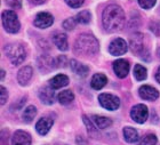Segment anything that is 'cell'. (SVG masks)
Wrapping results in <instances>:
<instances>
[{
  "label": "cell",
  "mask_w": 160,
  "mask_h": 145,
  "mask_svg": "<svg viewBox=\"0 0 160 145\" xmlns=\"http://www.w3.org/2000/svg\"><path fill=\"white\" fill-rule=\"evenodd\" d=\"M126 17L123 9L118 5H109L102 14V23L104 29L109 32H116L122 29Z\"/></svg>",
  "instance_id": "1"
},
{
  "label": "cell",
  "mask_w": 160,
  "mask_h": 145,
  "mask_svg": "<svg viewBox=\"0 0 160 145\" xmlns=\"http://www.w3.org/2000/svg\"><path fill=\"white\" fill-rule=\"evenodd\" d=\"M98 41L92 34H81L77 38L74 42L73 50L77 55L92 56L98 52Z\"/></svg>",
  "instance_id": "2"
},
{
  "label": "cell",
  "mask_w": 160,
  "mask_h": 145,
  "mask_svg": "<svg viewBox=\"0 0 160 145\" xmlns=\"http://www.w3.org/2000/svg\"><path fill=\"white\" fill-rule=\"evenodd\" d=\"M5 52H6L7 57L10 59V62L14 65H20L24 62V59L27 57V52L23 45L18 42L8 43L5 47Z\"/></svg>",
  "instance_id": "3"
},
{
  "label": "cell",
  "mask_w": 160,
  "mask_h": 145,
  "mask_svg": "<svg viewBox=\"0 0 160 145\" xmlns=\"http://www.w3.org/2000/svg\"><path fill=\"white\" fill-rule=\"evenodd\" d=\"M2 25L8 33H16L20 31L21 24L17 18V15L13 10H5L1 15Z\"/></svg>",
  "instance_id": "4"
},
{
  "label": "cell",
  "mask_w": 160,
  "mask_h": 145,
  "mask_svg": "<svg viewBox=\"0 0 160 145\" xmlns=\"http://www.w3.org/2000/svg\"><path fill=\"white\" fill-rule=\"evenodd\" d=\"M98 102L104 109L114 111V110L119 109L120 106V99L117 96L112 95V94H101L98 95Z\"/></svg>",
  "instance_id": "5"
},
{
  "label": "cell",
  "mask_w": 160,
  "mask_h": 145,
  "mask_svg": "<svg viewBox=\"0 0 160 145\" xmlns=\"http://www.w3.org/2000/svg\"><path fill=\"white\" fill-rule=\"evenodd\" d=\"M148 116H149V111L144 104H137L130 110V117L137 123H144L147 121Z\"/></svg>",
  "instance_id": "6"
},
{
  "label": "cell",
  "mask_w": 160,
  "mask_h": 145,
  "mask_svg": "<svg viewBox=\"0 0 160 145\" xmlns=\"http://www.w3.org/2000/svg\"><path fill=\"white\" fill-rule=\"evenodd\" d=\"M38 69L40 70V72L42 73H49L50 71H53L55 69V64H57L55 62V59L49 55H41L39 58L37 59Z\"/></svg>",
  "instance_id": "7"
},
{
  "label": "cell",
  "mask_w": 160,
  "mask_h": 145,
  "mask_svg": "<svg viewBox=\"0 0 160 145\" xmlns=\"http://www.w3.org/2000/svg\"><path fill=\"white\" fill-rule=\"evenodd\" d=\"M127 43L126 41L121 38H117L111 41L110 46H109V53L113 56H120L127 52Z\"/></svg>",
  "instance_id": "8"
},
{
  "label": "cell",
  "mask_w": 160,
  "mask_h": 145,
  "mask_svg": "<svg viewBox=\"0 0 160 145\" xmlns=\"http://www.w3.org/2000/svg\"><path fill=\"white\" fill-rule=\"evenodd\" d=\"M130 49L134 54H136L140 57L147 50L144 48V37L142 34L136 33L130 38Z\"/></svg>",
  "instance_id": "9"
},
{
  "label": "cell",
  "mask_w": 160,
  "mask_h": 145,
  "mask_svg": "<svg viewBox=\"0 0 160 145\" xmlns=\"http://www.w3.org/2000/svg\"><path fill=\"white\" fill-rule=\"evenodd\" d=\"M54 23V17L53 15H50L49 13H39L37 14V16L34 17L33 24L39 29H47L49 28L52 24Z\"/></svg>",
  "instance_id": "10"
},
{
  "label": "cell",
  "mask_w": 160,
  "mask_h": 145,
  "mask_svg": "<svg viewBox=\"0 0 160 145\" xmlns=\"http://www.w3.org/2000/svg\"><path fill=\"white\" fill-rule=\"evenodd\" d=\"M113 71L120 79L126 78L129 72V62L126 59H117L116 62H113Z\"/></svg>",
  "instance_id": "11"
},
{
  "label": "cell",
  "mask_w": 160,
  "mask_h": 145,
  "mask_svg": "<svg viewBox=\"0 0 160 145\" xmlns=\"http://www.w3.org/2000/svg\"><path fill=\"white\" fill-rule=\"evenodd\" d=\"M12 145H31V136L23 130H16L12 137Z\"/></svg>",
  "instance_id": "12"
},
{
  "label": "cell",
  "mask_w": 160,
  "mask_h": 145,
  "mask_svg": "<svg viewBox=\"0 0 160 145\" xmlns=\"http://www.w3.org/2000/svg\"><path fill=\"white\" fill-rule=\"evenodd\" d=\"M39 98L40 101L46 104V105H52L55 101V92L52 87H42L39 90Z\"/></svg>",
  "instance_id": "13"
},
{
  "label": "cell",
  "mask_w": 160,
  "mask_h": 145,
  "mask_svg": "<svg viewBox=\"0 0 160 145\" xmlns=\"http://www.w3.org/2000/svg\"><path fill=\"white\" fill-rule=\"evenodd\" d=\"M138 94H140L141 98L147 99V101H156L159 97V92L157 89L151 86H142L138 89Z\"/></svg>",
  "instance_id": "14"
},
{
  "label": "cell",
  "mask_w": 160,
  "mask_h": 145,
  "mask_svg": "<svg viewBox=\"0 0 160 145\" xmlns=\"http://www.w3.org/2000/svg\"><path fill=\"white\" fill-rule=\"evenodd\" d=\"M54 120L52 118H48V117H45V118L39 119V121L37 122L36 125V129L37 132H39L40 135H46L47 132H49L50 128L53 127Z\"/></svg>",
  "instance_id": "15"
},
{
  "label": "cell",
  "mask_w": 160,
  "mask_h": 145,
  "mask_svg": "<svg viewBox=\"0 0 160 145\" xmlns=\"http://www.w3.org/2000/svg\"><path fill=\"white\" fill-rule=\"evenodd\" d=\"M32 74H33V70L31 66H23L17 73V81L20 82V85L25 86L32 78Z\"/></svg>",
  "instance_id": "16"
},
{
  "label": "cell",
  "mask_w": 160,
  "mask_h": 145,
  "mask_svg": "<svg viewBox=\"0 0 160 145\" xmlns=\"http://www.w3.org/2000/svg\"><path fill=\"white\" fill-rule=\"evenodd\" d=\"M70 65L71 70L79 77H86L88 74V72H89V68L86 66L85 64H82V63L78 62L77 59H71Z\"/></svg>",
  "instance_id": "17"
},
{
  "label": "cell",
  "mask_w": 160,
  "mask_h": 145,
  "mask_svg": "<svg viewBox=\"0 0 160 145\" xmlns=\"http://www.w3.org/2000/svg\"><path fill=\"white\" fill-rule=\"evenodd\" d=\"M49 85L53 89H60L69 85V78L65 74H57L53 79H50Z\"/></svg>",
  "instance_id": "18"
},
{
  "label": "cell",
  "mask_w": 160,
  "mask_h": 145,
  "mask_svg": "<svg viewBox=\"0 0 160 145\" xmlns=\"http://www.w3.org/2000/svg\"><path fill=\"white\" fill-rule=\"evenodd\" d=\"M54 43L55 46L58 48L62 52H65V50L69 49V43H68V37L67 34L64 33H56L53 38Z\"/></svg>",
  "instance_id": "19"
},
{
  "label": "cell",
  "mask_w": 160,
  "mask_h": 145,
  "mask_svg": "<svg viewBox=\"0 0 160 145\" xmlns=\"http://www.w3.org/2000/svg\"><path fill=\"white\" fill-rule=\"evenodd\" d=\"M108 82V78L102 73H96L94 74L93 78H92V81H90V86L93 87L95 90H100V89L103 88Z\"/></svg>",
  "instance_id": "20"
},
{
  "label": "cell",
  "mask_w": 160,
  "mask_h": 145,
  "mask_svg": "<svg viewBox=\"0 0 160 145\" xmlns=\"http://www.w3.org/2000/svg\"><path fill=\"white\" fill-rule=\"evenodd\" d=\"M123 137L127 143H135L138 141V132L133 127H125L123 128Z\"/></svg>",
  "instance_id": "21"
},
{
  "label": "cell",
  "mask_w": 160,
  "mask_h": 145,
  "mask_svg": "<svg viewBox=\"0 0 160 145\" xmlns=\"http://www.w3.org/2000/svg\"><path fill=\"white\" fill-rule=\"evenodd\" d=\"M93 122L95 123L98 129H105L109 128L111 125H112V120L110 118H107V117H102V116H93Z\"/></svg>",
  "instance_id": "22"
},
{
  "label": "cell",
  "mask_w": 160,
  "mask_h": 145,
  "mask_svg": "<svg viewBox=\"0 0 160 145\" xmlns=\"http://www.w3.org/2000/svg\"><path fill=\"white\" fill-rule=\"evenodd\" d=\"M57 98H58V102L62 105H68V104H70L74 99V95L71 90H63V92H61L58 94Z\"/></svg>",
  "instance_id": "23"
},
{
  "label": "cell",
  "mask_w": 160,
  "mask_h": 145,
  "mask_svg": "<svg viewBox=\"0 0 160 145\" xmlns=\"http://www.w3.org/2000/svg\"><path fill=\"white\" fill-rule=\"evenodd\" d=\"M36 116H37V109H36V106L30 105L23 111V116L22 117H23V120L25 122H31Z\"/></svg>",
  "instance_id": "24"
},
{
  "label": "cell",
  "mask_w": 160,
  "mask_h": 145,
  "mask_svg": "<svg viewBox=\"0 0 160 145\" xmlns=\"http://www.w3.org/2000/svg\"><path fill=\"white\" fill-rule=\"evenodd\" d=\"M147 69L142 66L141 64H136L134 68V77L137 81H142V80L147 79Z\"/></svg>",
  "instance_id": "25"
},
{
  "label": "cell",
  "mask_w": 160,
  "mask_h": 145,
  "mask_svg": "<svg viewBox=\"0 0 160 145\" xmlns=\"http://www.w3.org/2000/svg\"><path fill=\"white\" fill-rule=\"evenodd\" d=\"M90 13L88 10H82V12H80L76 15V21H77V23H80V24H87L90 22Z\"/></svg>",
  "instance_id": "26"
},
{
  "label": "cell",
  "mask_w": 160,
  "mask_h": 145,
  "mask_svg": "<svg viewBox=\"0 0 160 145\" xmlns=\"http://www.w3.org/2000/svg\"><path fill=\"white\" fill-rule=\"evenodd\" d=\"M158 142L157 136L153 134H148L141 139V142L138 143V145H156Z\"/></svg>",
  "instance_id": "27"
},
{
  "label": "cell",
  "mask_w": 160,
  "mask_h": 145,
  "mask_svg": "<svg viewBox=\"0 0 160 145\" xmlns=\"http://www.w3.org/2000/svg\"><path fill=\"white\" fill-rule=\"evenodd\" d=\"M82 119H83V122H85V125L87 126V129H88V132H92V134H94V132H97V129H96L97 127L95 126V123H94L93 121H90L89 119L87 118L86 116H83Z\"/></svg>",
  "instance_id": "28"
},
{
  "label": "cell",
  "mask_w": 160,
  "mask_h": 145,
  "mask_svg": "<svg viewBox=\"0 0 160 145\" xmlns=\"http://www.w3.org/2000/svg\"><path fill=\"white\" fill-rule=\"evenodd\" d=\"M156 1L157 0H138V3L144 9H150L156 5Z\"/></svg>",
  "instance_id": "29"
},
{
  "label": "cell",
  "mask_w": 160,
  "mask_h": 145,
  "mask_svg": "<svg viewBox=\"0 0 160 145\" xmlns=\"http://www.w3.org/2000/svg\"><path fill=\"white\" fill-rule=\"evenodd\" d=\"M76 23H77L76 18H67V20L63 22V28L65 30H69V31H71V30L74 29V27H76Z\"/></svg>",
  "instance_id": "30"
},
{
  "label": "cell",
  "mask_w": 160,
  "mask_h": 145,
  "mask_svg": "<svg viewBox=\"0 0 160 145\" xmlns=\"http://www.w3.org/2000/svg\"><path fill=\"white\" fill-rule=\"evenodd\" d=\"M150 30L157 37H160V21H153L150 23Z\"/></svg>",
  "instance_id": "31"
},
{
  "label": "cell",
  "mask_w": 160,
  "mask_h": 145,
  "mask_svg": "<svg viewBox=\"0 0 160 145\" xmlns=\"http://www.w3.org/2000/svg\"><path fill=\"white\" fill-rule=\"evenodd\" d=\"M85 0H65V2L72 8H79L81 5L83 3Z\"/></svg>",
  "instance_id": "32"
},
{
  "label": "cell",
  "mask_w": 160,
  "mask_h": 145,
  "mask_svg": "<svg viewBox=\"0 0 160 145\" xmlns=\"http://www.w3.org/2000/svg\"><path fill=\"white\" fill-rule=\"evenodd\" d=\"M7 5H9L10 7H13L15 9H18L22 7V0H6Z\"/></svg>",
  "instance_id": "33"
},
{
  "label": "cell",
  "mask_w": 160,
  "mask_h": 145,
  "mask_svg": "<svg viewBox=\"0 0 160 145\" xmlns=\"http://www.w3.org/2000/svg\"><path fill=\"white\" fill-rule=\"evenodd\" d=\"M7 98H8V92L5 87H1V105H3L6 103Z\"/></svg>",
  "instance_id": "34"
},
{
  "label": "cell",
  "mask_w": 160,
  "mask_h": 145,
  "mask_svg": "<svg viewBox=\"0 0 160 145\" xmlns=\"http://www.w3.org/2000/svg\"><path fill=\"white\" fill-rule=\"evenodd\" d=\"M57 66H67V57L65 56H60L57 58Z\"/></svg>",
  "instance_id": "35"
},
{
  "label": "cell",
  "mask_w": 160,
  "mask_h": 145,
  "mask_svg": "<svg viewBox=\"0 0 160 145\" xmlns=\"http://www.w3.org/2000/svg\"><path fill=\"white\" fill-rule=\"evenodd\" d=\"M31 3H33V5H41V3H43L46 0H29Z\"/></svg>",
  "instance_id": "36"
},
{
  "label": "cell",
  "mask_w": 160,
  "mask_h": 145,
  "mask_svg": "<svg viewBox=\"0 0 160 145\" xmlns=\"http://www.w3.org/2000/svg\"><path fill=\"white\" fill-rule=\"evenodd\" d=\"M156 80H157L158 82L160 83V66H159V68H158L157 73H156Z\"/></svg>",
  "instance_id": "37"
},
{
  "label": "cell",
  "mask_w": 160,
  "mask_h": 145,
  "mask_svg": "<svg viewBox=\"0 0 160 145\" xmlns=\"http://www.w3.org/2000/svg\"><path fill=\"white\" fill-rule=\"evenodd\" d=\"M3 78H5V71H1V80H3Z\"/></svg>",
  "instance_id": "38"
},
{
  "label": "cell",
  "mask_w": 160,
  "mask_h": 145,
  "mask_svg": "<svg viewBox=\"0 0 160 145\" xmlns=\"http://www.w3.org/2000/svg\"><path fill=\"white\" fill-rule=\"evenodd\" d=\"M158 56H159V58H160V48L158 49Z\"/></svg>",
  "instance_id": "39"
},
{
  "label": "cell",
  "mask_w": 160,
  "mask_h": 145,
  "mask_svg": "<svg viewBox=\"0 0 160 145\" xmlns=\"http://www.w3.org/2000/svg\"><path fill=\"white\" fill-rule=\"evenodd\" d=\"M159 14H160V8H159Z\"/></svg>",
  "instance_id": "40"
}]
</instances>
